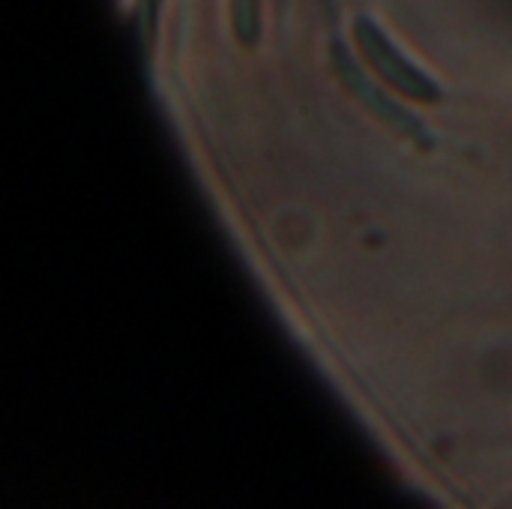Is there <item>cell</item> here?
<instances>
[{"instance_id": "cell-2", "label": "cell", "mask_w": 512, "mask_h": 509, "mask_svg": "<svg viewBox=\"0 0 512 509\" xmlns=\"http://www.w3.org/2000/svg\"><path fill=\"white\" fill-rule=\"evenodd\" d=\"M354 39H357L363 57L372 63V69H375L390 87H396V90L405 93L408 99H417V102H426V105L441 102V96H444L441 84H438L429 72H423L417 63H411V60L399 51V45H396V42H393L369 15L354 18Z\"/></svg>"}, {"instance_id": "cell-1", "label": "cell", "mask_w": 512, "mask_h": 509, "mask_svg": "<svg viewBox=\"0 0 512 509\" xmlns=\"http://www.w3.org/2000/svg\"><path fill=\"white\" fill-rule=\"evenodd\" d=\"M330 63H333V72H336V78L342 81V87L375 117V120H381L396 138H402V141H411V144H417L420 150H432L435 147V135L426 129V123L420 120V117H414L408 108H402L390 93H384V87H378L372 78H369V72L357 63V57L339 42V39H333L330 42Z\"/></svg>"}, {"instance_id": "cell-4", "label": "cell", "mask_w": 512, "mask_h": 509, "mask_svg": "<svg viewBox=\"0 0 512 509\" xmlns=\"http://www.w3.org/2000/svg\"><path fill=\"white\" fill-rule=\"evenodd\" d=\"M165 0H135V33L141 42L144 57L153 54L156 36H159V15H162Z\"/></svg>"}, {"instance_id": "cell-3", "label": "cell", "mask_w": 512, "mask_h": 509, "mask_svg": "<svg viewBox=\"0 0 512 509\" xmlns=\"http://www.w3.org/2000/svg\"><path fill=\"white\" fill-rule=\"evenodd\" d=\"M231 30L240 45L252 48L261 39V0H231Z\"/></svg>"}]
</instances>
